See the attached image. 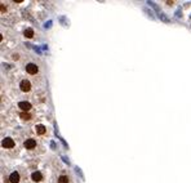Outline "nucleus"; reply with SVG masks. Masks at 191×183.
Listing matches in <instances>:
<instances>
[{"mask_svg": "<svg viewBox=\"0 0 191 183\" xmlns=\"http://www.w3.org/2000/svg\"><path fill=\"white\" fill-rule=\"evenodd\" d=\"M38 66L36 65H34V63H28L27 66H26V72L27 74H30V75H35L38 72Z\"/></svg>", "mask_w": 191, "mask_h": 183, "instance_id": "f257e3e1", "label": "nucleus"}, {"mask_svg": "<svg viewBox=\"0 0 191 183\" xmlns=\"http://www.w3.org/2000/svg\"><path fill=\"white\" fill-rule=\"evenodd\" d=\"M1 145L4 148H13V147H14V140L12 138H5V139H3Z\"/></svg>", "mask_w": 191, "mask_h": 183, "instance_id": "f03ea898", "label": "nucleus"}, {"mask_svg": "<svg viewBox=\"0 0 191 183\" xmlns=\"http://www.w3.org/2000/svg\"><path fill=\"white\" fill-rule=\"evenodd\" d=\"M19 88H21L22 92H28L31 89V84L28 80H22L21 84H19Z\"/></svg>", "mask_w": 191, "mask_h": 183, "instance_id": "7ed1b4c3", "label": "nucleus"}, {"mask_svg": "<svg viewBox=\"0 0 191 183\" xmlns=\"http://www.w3.org/2000/svg\"><path fill=\"white\" fill-rule=\"evenodd\" d=\"M18 107L19 109H21L22 111H23V112H28V111L31 110V103L30 102H19L18 103Z\"/></svg>", "mask_w": 191, "mask_h": 183, "instance_id": "20e7f679", "label": "nucleus"}, {"mask_svg": "<svg viewBox=\"0 0 191 183\" xmlns=\"http://www.w3.org/2000/svg\"><path fill=\"white\" fill-rule=\"evenodd\" d=\"M35 146H36V142H35V139H26V142H25V147L27 150H32V148H35Z\"/></svg>", "mask_w": 191, "mask_h": 183, "instance_id": "39448f33", "label": "nucleus"}, {"mask_svg": "<svg viewBox=\"0 0 191 183\" xmlns=\"http://www.w3.org/2000/svg\"><path fill=\"white\" fill-rule=\"evenodd\" d=\"M9 182L11 183H18L19 182V174L17 172H13L11 175H9Z\"/></svg>", "mask_w": 191, "mask_h": 183, "instance_id": "423d86ee", "label": "nucleus"}, {"mask_svg": "<svg viewBox=\"0 0 191 183\" xmlns=\"http://www.w3.org/2000/svg\"><path fill=\"white\" fill-rule=\"evenodd\" d=\"M31 178H32V181H34V182L43 181V175H41L40 172H34V173H32V175H31Z\"/></svg>", "mask_w": 191, "mask_h": 183, "instance_id": "0eeeda50", "label": "nucleus"}, {"mask_svg": "<svg viewBox=\"0 0 191 183\" xmlns=\"http://www.w3.org/2000/svg\"><path fill=\"white\" fill-rule=\"evenodd\" d=\"M35 130H36V133H38V134L43 135L44 133H45V126H44V125H40V124H39V125H36V128H35Z\"/></svg>", "mask_w": 191, "mask_h": 183, "instance_id": "6e6552de", "label": "nucleus"}, {"mask_svg": "<svg viewBox=\"0 0 191 183\" xmlns=\"http://www.w3.org/2000/svg\"><path fill=\"white\" fill-rule=\"evenodd\" d=\"M25 36L27 39H31L32 36H34V30H32V28H26L25 30Z\"/></svg>", "mask_w": 191, "mask_h": 183, "instance_id": "1a4fd4ad", "label": "nucleus"}, {"mask_svg": "<svg viewBox=\"0 0 191 183\" xmlns=\"http://www.w3.org/2000/svg\"><path fill=\"white\" fill-rule=\"evenodd\" d=\"M58 183H69V178L66 177V175H61L60 178H58Z\"/></svg>", "mask_w": 191, "mask_h": 183, "instance_id": "9d476101", "label": "nucleus"}, {"mask_svg": "<svg viewBox=\"0 0 191 183\" xmlns=\"http://www.w3.org/2000/svg\"><path fill=\"white\" fill-rule=\"evenodd\" d=\"M19 116H21L22 120H30L31 119V116H30V113H28V112H22Z\"/></svg>", "mask_w": 191, "mask_h": 183, "instance_id": "9b49d317", "label": "nucleus"}]
</instances>
